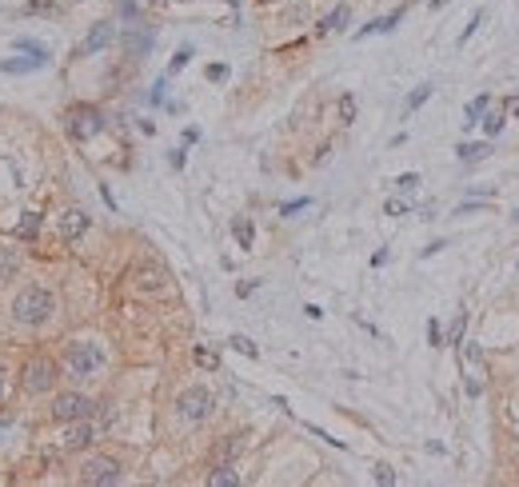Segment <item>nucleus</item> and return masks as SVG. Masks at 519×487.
<instances>
[{
    "label": "nucleus",
    "mask_w": 519,
    "mask_h": 487,
    "mask_svg": "<svg viewBox=\"0 0 519 487\" xmlns=\"http://www.w3.org/2000/svg\"><path fill=\"white\" fill-rule=\"evenodd\" d=\"M52 312H56V296L48 288H24L12 303V320L24 327H40Z\"/></svg>",
    "instance_id": "obj_1"
},
{
    "label": "nucleus",
    "mask_w": 519,
    "mask_h": 487,
    "mask_svg": "<svg viewBox=\"0 0 519 487\" xmlns=\"http://www.w3.org/2000/svg\"><path fill=\"white\" fill-rule=\"evenodd\" d=\"M100 364H104V351L96 348V344H88V340L68 344V351H64V368H68L76 379H88L92 371H100Z\"/></svg>",
    "instance_id": "obj_2"
},
{
    "label": "nucleus",
    "mask_w": 519,
    "mask_h": 487,
    "mask_svg": "<svg viewBox=\"0 0 519 487\" xmlns=\"http://www.w3.org/2000/svg\"><path fill=\"white\" fill-rule=\"evenodd\" d=\"M212 408H216V399L208 388H188V392H180V399H176V412H180V419H188V423L208 419Z\"/></svg>",
    "instance_id": "obj_3"
},
{
    "label": "nucleus",
    "mask_w": 519,
    "mask_h": 487,
    "mask_svg": "<svg viewBox=\"0 0 519 487\" xmlns=\"http://www.w3.org/2000/svg\"><path fill=\"white\" fill-rule=\"evenodd\" d=\"M52 384H56V364H52L48 355H36V360L24 364V392L28 395L52 392Z\"/></svg>",
    "instance_id": "obj_4"
},
{
    "label": "nucleus",
    "mask_w": 519,
    "mask_h": 487,
    "mask_svg": "<svg viewBox=\"0 0 519 487\" xmlns=\"http://www.w3.org/2000/svg\"><path fill=\"white\" fill-rule=\"evenodd\" d=\"M96 403L88 399V395L80 392H64L56 395V403H52V419H60V423H72V419H92Z\"/></svg>",
    "instance_id": "obj_5"
},
{
    "label": "nucleus",
    "mask_w": 519,
    "mask_h": 487,
    "mask_svg": "<svg viewBox=\"0 0 519 487\" xmlns=\"http://www.w3.org/2000/svg\"><path fill=\"white\" fill-rule=\"evenodd\" d=\"M80 484H88V487L120 484V464L108 460V455H96V460H88V464L80 467Z\"/></svg>",
    "instance_id": "obj_6"
},
{
    "label": "nucleus",
    "mask_w": 519,
    "mask_h": 487,
    "mask_svg": "<svg viewBox=\"0 0 519 487\" xmlns=\"http://www.w3.org/2000/svg\"><path fill=\"white\" fill-rule=\"evenodd\" d=\"M100 128H104V116H100L96 108H88V104H80V108L68 112V132L76 140H92Z\"/></svg>",
    "instance_id": "obj_7"
},
{
    "label": "nucleus",
    "mask_w": 519,
    "mask_h": 487,
    "mask_svg": "<svg viewBox=\"0 0 519 487\" xmlns=\"http://www.w3.org/2000/svg\"><path fill=\"white\" fill-rule=\"evenodd\" d=\"M56 228H60V236H64V240H80V236L88 232V212H80V208L60 212Z\"/></svg>",
    "instance_id": "obj_8"
},
{
    "label": "nucleus",
    "mask_w": 519,
    "mask_h": 487,
    "mask_svg": "<svg viewBox=\"0 0 519 487\" xmlns=\"http://www.w3.org/2000/svg\"><path fill=\"white\" fill-rule=\"evenodd\" d=\"M88 443H96V427L88 419H72L68 436H64V451H80V447H88Z\"/></svg>",
    "instance_id": "obj_9"
},
{
    "label": "nucleus",
    "mask_w": 519,
    "mask_h": 487,
    "mask_svg": "<svg viewBox=\"0 0 519 487\" xmlns=\"http://www.w3.org/2000/svg\"><path fill=\"white\" fill-rule=\"evenodd\" d=\"M136 288L140 292H168V272L160 264H144L140 272H136Z\"/></svg>",
    "instance_id": "obj_10"
},
{
    "label": "nucleus",
    "mask_w": 519,
    "mask_h": 487,
    "mask_svg": "<svg viewBox=\"0 0 519 487\" xmlns=\"http://www.w3.org/2000/svg\"><path fill=\"white\" fill-rule=\"evenodd\" d=\"M112 32H116L112 24H92V32L84 36V45L76 48V56H92V52H100V48L112 40Z\"/></svg>",
    "instance_id": "obj_11"
},
{
    "label": "nucleus",
    "mask_w": 519,
    "mask_h": 487,
    "mask_svg": "<svg viewBox=\"0 0 519 487\" xmlns=\"http://www.w3.org/2000/svg\"><path fill=\"white\" fill-rule=\"evenodd\" d=\"M240 451H244V436H224L212 451V464H236Z\"/></svg>",
    "instance_id": "obj_12"
},
{
    "label": "nucleus",
    "mask_w": 519,
    "mask_h": 487,
    "mask_svg": "<svg viewBox=\"0 0 519 487\" xmlns=\"http://www.w3.org/2000/svg\"><path fill=\"white\" fill-rule=\"evenodd\" d=\"M208 484L212 487H240V475H236V467L232 464H216L212 475H208Z\"/></svg>",
    "instance_id": "obj_13"
},
{
    "label": "nucleus",
    "mask_w": 519,
    "mask_h": 487,
    "mask_svg": "<svg viewBox=\"0 0 519 487\" xmlns=\"http://www.w3.org/2000/svg\"><path fill=\"white\" fill-rule=\"evenodd\" d=\"M16 268H21V252L16 248H0V284H8L16 276Z\"/></svg>",
    "instance_id": "obj_14"
},
{
    "label": "nucleus",
    "mask_w": 519,
    "mask_h": 487,
    "mask_svg": "<svg viewBox=\"0 0 519 487\" xmlns=\"http://www.w3.org/2000/svg\"><path fill=\"white\" fill-rule=\"evenodd\" d=\"M348 16H352V8H348V4H340L331 16H324V21H320V28H316V32H320V36H324V32H336V28H344V24H348Z\"/></svg>",
    "instance_id": "obj_15"
},
{
    "label": "nucleus",
    "mask_w": 519,
    "mask_h": 487,
    "mask_svg": "<svg viewBox=\"0 0 519 487\" xmlns=\"http://www.w3.org/2000/svg\"><path fill=\"white\" fill-rule=\"evenodd\" d=\"M232 236H236L240 248H252V240H256V228H252V220L236 216V220H232Z\"/></svg>",
    "instance_id": "obj_16"
},
{
    "label": "nucleus",
    "mask_w": 519,
    "mask_h": 487,
    "mask_svg": "<svg viewBox=\"0 0 519 487\" xmlns=\"http://www.w3.org/2000/svg\"><path fill=\"white\" fill-rule=\"evenodd\" d=\"M455 152H459L464 164H475V160H488V156H492V144H459Z\"/></svg>",
    "instance_id": "obj_17"
},
{
    "label": "nucleus",
    "mask_w": 519,
    "mask_h": 487,
    "mask_svg": "<svg viewBox=\"0 0 519 487\" xmlns=\"http://www.w3.org/2000/svg\"><path fill=\"white\" fill-rule=\"evenodd\" d=\"M48 60L45 56H28V60H4L0 72H32V68H45Z\"/></svg>",
    "instance_id": "obj_18"
},
{
    "label": "nucleus",
    "mask_w": 519,
    "mask_h": 487,
    "mask_svg": "<svg viewBox=\"0 0 519 487\" xmlns=\"http://www.w3.org/2000/svg\"><path fill=\"white\" fill-rule=\"evenodd\" d=\"M36 232H40V216H36V212H24V220L16 224V236H21V240H32Z\"/></svg>",
    "instance_id": "obj_19"
},
{
    "label": "nucleus",
    "mask_w": 519,
    "mask_h": 487,
    "mask_svg": "<svg viewBox=\"0 0 519 487\" xmlns=\"http://www.w3.org/2000/svg\"><path fill=\"white\" fill-rule=\"evenodd\" d=\"M488 104H492L488 96H475L472 104H468V120H464V124H468V128H472V124H479V120H483V112H488Z\"/></svg>",
    "instance_id": "obj_20"
},
{
    "label": "nucleus",
    "mask_w": 519,
    "mask_h": 487,
    "mask_svg": "<svg viewBox=\"0 0 519 487\" xmlns=\"http://www.w3.org/2000/svg\"><path fill=\"white\" fill-rule=\"evenodd\" d=\"M427 96H431V84H420L416 92H412L407 100H403V112H416L420 104H427Z\"/></svg>",
    "instance_id": "obj_21"
},
{
    "label": "nucleus",
    "mask_w": 519,
    "mask_h": 487,
    "mask_svg": "<svg viewBox=\"0 0 519 487\" xmlns=\"http://www.w3.org/2000/svg\"><path fill=\"white\" fill-rule=\"evenodd\" d=\"M196 364H200V368H208V371H216V368H220V355H216L212 348H196Z\"/></svg>",
    "instance_id": "obj_22"
},
{
    "label": "nucleus",
    "mask_w": 519,
    "mask_h": 487,
    "mask_svg": "<svg viewBox=\"0 0 519 487\" xmlns=\"http://www.w3.org/2000/svg\"><path fill=\"white\" fill-rule=\"evenodd\" d=\"M340 120H344V124L355 120V96H340Z\"/></svg>",
    "instance_id": "obj_23"
},
{
    "label": "nucleus",
    "mask_w": 519,
    "mask_h": 487,
    "mask_svg": "<svg viewBox=\"0 0 519 487\" xmlns=\"http://www.w3.org/2000/svg\"><path fill=\"white\" fill-rule=\"evenodd\" d=\"M232 348H236V351H244V355H252V360L260 355V348L252 344V340H248V336H232Z\"/></svg>",
    "instance_id": "obj_24"
},
{
    "label": "nucleus",
    "mask_w": 519,
    "mask_h": 487,
    "mask_svg": "<svg viewBox=\"0 0 519 487\" xmlns=\"http://www.w3.org/2000/svg\"><path fill=\"white\" fill-rule=\"evenodd\" d=\"M427 340H431V348H444V327H440V320H427Z\"/></svg>",
    "instance_id": "obj_25"
},
{
    "label": "nucleus",
    "mask_w": 519,
    "mask_h": 487,
    "mask_svg": "<svg viewBox=\"0 0 519 487\" xmlns=\"http://www.w3.org/2000/svg\"><path fill=\"white\" fill-rule=\"evenodd\" d=\"M479 124H483V132H488V136H496L499 128H503V112H492V116H483Z\"/></svg>",
    "instance_id": "obj_26"
},
{
    "label": "nucleus",
    "mask_w": 519,
    "mask_h": 487,
    "mask_svg": "<svg viewBox=\"0 0 519 487\" xmlns=\"http://www.w3.org/2000/svg\"><path fill=\"white\" fill-rule=\"evenodd\" d=\"M188 60H192V48L184 45V48H180V52H176V56H172V64H168V72H180V68H184V64H188Z\"/></svg>",
    "instance_id": "obj_27"
},
{
    "label": "nucleus",
    "mask_w": 519,
    "mask_h": 487,
    "mask_svg": "<svg viewBox=\"0 0 519 487\" xmlns=\"http://www.w3.org/2000/svg\"><path fill=\"white\" fill-rule=\"evenodd\" d=\"M396 188H400V192H416V188H420V176H416V172H403L400 180H396Z\"/></svg>",
    "instance_id": "obj_28"
},
{
    "label": "nucleus",
    "mask_w": 519,
    "mask_h": 487,
    "mask_svg": "<svg viewBox=\"0 0 519 487\" xmlns=\"http://www.w3.org/2000/svg\"><path fill=\"white\" fill-rule=\"evenodd\" d=\"M376 484L392 487V484H396V471H392V467H388V464H376Z\"/></svg>",
    "instance_id": "obj_29"
},
{
    "label": "nucleus",
    "mask_w": 519,
    "mask_h": 487,
    "mask_svg": "<svg viewBox=\"0 0 519 487\" xmlns=\"http://www.w3.org/2000/svg\"><path fill=\"white\" fill-rule=\"evenodd\" d=\"M16 48H21V52H28V56H45V60H48V48L32 45V40H24V36H21V40H16Z\"/></svg>",
    "instance_id": "obj_30"
},
{
    "label": "nucleus",
    "mask_w": 519,
    "mask_h": 487,
    "mask_svg": "<svg viewBox=\"0 0 519 487\" xmlns=\"http://www.w3.org/2000/svg\"><path fill=\"white\" fill-rule=\"evenodd\" d=\"M464 324H468V312L459 308V316H455V324H451V340H459V336H464Z\"/></svg>",
    "instance_id": "obj_31"
},
{
    "label": "nucleus",
    "mask_w": 519,
    "mask_h": 487,
    "mask_svg": "<svg viewBox=\"0 0 519 487\" xmlns=\"http://www.w3.org/2000/svg\"><path fill=\"white\" fill-rule=\"evenodd\" d=\"M383 212H388V216H403V212H407V200H388Z\"/></svg>",
    "instance_id": "obj_32"
},
{
    "label": "nucleus",
    "mask_w": 519,
    "mask_h": 487,
    "mask_svg": "<svg viewBox=\"0 0 519 487\" xmlns=\"http://www.w3.org/2000/svg\"><path fill=\"white\" fill-rule=\"evenodd\" d=\"M483 21V12H475L472 16V24H468V28H464V32H459V45H468V40H472V32H475V24Z\"/></svg>",
    "instance_id": "obj_33"
},
{
    "label": "nucleus",
    "mask_w": 519,
    "mask_h": 487,
    "mask_svg": "<svg viewBox=\"0 0 519 487\" xmlns=\"http://www.w3.org/2000/svg\"><path fill=\"white\" fill-rule=\"evenodd\" d=\"M307 204H312V200H288V204H283V216H292V212H300V208H307Z\"/></svg>",
    "instance_id": "obj_34"
},
{
    "label": "nucleus",
    "mask_w": 519,
    "mask_h": 487,
    "mask_svg": "<svg viewBox=\"0 0 519 487\" xmlns=\"http://www.w3.org/2000/svg\"><path fill=\"white\" fill-rule=\"evenodd\" d=\"M48 8H56V0H32L28 4V12H48Z\"/></svg>",
    "instance_id": "obj_35"
},
{
    "label": "nucleus",
    "mask_w": 519,
    "mask_h": 487,
    "mask_svg": "<svg viewBox=\"0 0 519 487\" xmlns=\"http://www.w3.org/2000/svg\"><path fill=\"white\" fill-rule=\"evenodd\" d=\"M224 76H228V68H224V64H212V68H208V80H224Z\"/></svg>",
    "instance_id": "obj_36"
},
{
    "label": "nucleus",
    "mask_w": 519,
    "mask_h": 487,
    "mask_svg": "<svg viewBox=\"0 0 519 487\" xmlns=\"http://www.w3.org/2000/svg\"><path fill=\"white\" fill-rule=\"evenodd\" d=\"M464 355H468V360H472V364H479V360H483V351L475 348V344H468V348H464Z\"/></svg>",
    "instance_id": "obj_37"
},
{
    "label": "nucleus",
    "mask_w": 519,
    "mask_h": 487,
    "mask_svg": "<svg viewBox=\"0 0 519 487\" xmlns=\"http://www.w3.org/2000/svg\"><path fill=\"white\" fill-rule=\"evenodd\" d=\"M503 108H507L511 116H519V96H507V100H503Z\"/></svg>",
    "instance_id": "obj_38"
},
{
    "label": "nucleus",
    "mask_w": 519,
    "mask_h": 487,
    "mask_svg": "<svg viewBox=\"0 0 519 487\" xmlns=\"http://www.w3.org/2000/svg\"><path fill=\"white\" fill-rule=\"evenodd\" d=\"M444 4H448V0H431V8H444Z\"/></svg>",
    "instance_id": "obj_39"
},
{
    "label": "nucleus",
    "mask_w": 519,
    "mask_h": 487,
    "mask_svg": "<svg viewBox=\"0 0 519 487\" xmlns=\"http://www.w3.org/2000/svg\"><path fill=\"white\" fill-rule=\"evenodd\" d=\"M0 392H4V371H0Z\"/></svg>",
    "instance_id": "obj_40"
},
{
    "label": "nucleus",
    "mask_w": 519,
    "mask_h": 487,
    "mask_svg": "<svg viewBox=\"0 0 519 487\" xmlns=\"http://www.w3.org/2000/svg\"><path fill=\"white\" fill-rule=\"evenodd\" d=\"M511 220H516V224H519V212H516V216H511Z\"/></svg>",
    "instance_id": "obj_41"
},
{
    "label": "nucleus",
    "mask_w": 519,
    "mask_h": 487,
    "mask_svg": "<svg viewBox=\"0 0 519 487\" xmlns=\"http://www.w3.org/2000/svg\"><path fill=\"white\" fill-rule=\"evenodd\" d=\"M264 4H268V0H264Z\"/></svg>",
    "instance_id": "obj_42"
}]
</instances>
